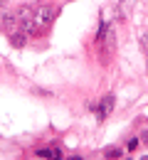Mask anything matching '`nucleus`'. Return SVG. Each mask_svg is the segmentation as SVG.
Listing matches in <instances>:
<instances>
[{"mask_svg":"<svg viewBox=\"0 0 148 160\" xmlns=\"http://www.w3.org/2000/svg\"><path fill=\"white\" fill-rule=\"evenodd\" d=\"M0 5H5V0H0Z\"/></svg>","mask_w":148,"mask_h":160,"instance_id":"10","label":"nucleus"},{"mask_svg":"<svg viewBox=\"0 0 148 160\" xmlns=\"http://www.w3.org/2000/svg\"><path fill=\"white\" fill-rule=\"evenodd\" d=\"M111 108H114V94H106L104 99H101V103H99V118L109 116V113H111Z\"/></svg>","mask_w":148,"mask_h":160,"instance_id":"2","label":"nucleus"},{"mask_svg":"<svg viewBox=\"0 0 148 160\" xmlns=\"http://www.w3.org/2000/svg\"><path fill=\"white\" fill-rule=\"evenodd\" d=\"M106 155H109V158H119V155H121V150H116V148H109V150H106Z\"/></svg>","mask_w":148,"mask_h":160,"instance_id":"6","label":"nucleus"},{"mask_svg":"<svg viewBox=\"0 0 148 160\" xmlns=\"http://www.w3.org/2000/svg\"><path fill=\"white\" fill-rule=\"evenodd\" d=\"M141 140H143V143L148 145V131H143V136H141Z\"/></svg>","mask_w":148,"mask_h":160,"instance_id":"8","label":"nucleus"},{"mask_svg":"<svg viewBox=\"0 0 148 160\" xmlns=\"http://www.w3.org/2000/svg\"><path fill=\"white\" fill-rule=\"evenodd\" d=\"M133 8H136V0H121V2H119V15H121V20H126Z\"/></svg>","mask_w":148,"mask_h":160,"instance_id":"3","label":"nucleus"},{"mask_svg":"<svg viewBox=\"0 0 148 160\" xmlns=\"http://www.w3.org/2000/svg\"><path fill=\"white\" fill-rule=\"evenodd\" d=\"M25 40H27L25 35H13V37H10V42H13V47H18V49H20V47H25Z\"/></svg>","mask_w":148,"mask_h":160,"instance_id":"5","label":"nucleus"},{"mask_svg":"<svg viewBox=\"0 0 148 160\" xmlns=\"http://www.w3.org/2000/svg\"><path fill=\"white\" fill-rule=\"evenodd\" d=\"M141 47H143V49H146V52H148V32H146V35H143V37H141Z\"/></svg>","mask_w":148,"mask_h":160,"instance_id":"7","label":"nucleus"},{"mask_svg":"<svg viewBox=\"0 0 148 160\" xmlns=\"http://www.w3.org/2000/svg\"><path fill=\"white\" fill-rule=\"evenodd\" d=\"M54 15H57V10H54V8H42V10L37 12V18H35V22H37V25H49Z\"/></svg>","mask_w":148,"mask_h":160,"instance_id":"1","label":"nucleus"},{"mask_svg":"<svg viewBox=\"0 0 148 160\" xmlns=\"http://www.w3.org/2000/svg\"><path fill=\"white\" fill-rule=\"evenodd\" d=\"M13 22H15V15H3L0 18V30H10Z\"/></svg>","mask_w":148,"mask_h":160,"instance_id":"4","label":"nucleus"},{"mask_svg":"<svg viewBox=\"0 0 148 160\" xmlns=\"http://www.w3.org/2000/svg\"><path fill=\"white\" fill-rule=\"evenodd\" d=\"M141 160H148V155H143V158H141Z\"/></svg>","mask_w":148,"mask_h":160,"instance_id":"9","label":"nucleus"}]
</instances>
